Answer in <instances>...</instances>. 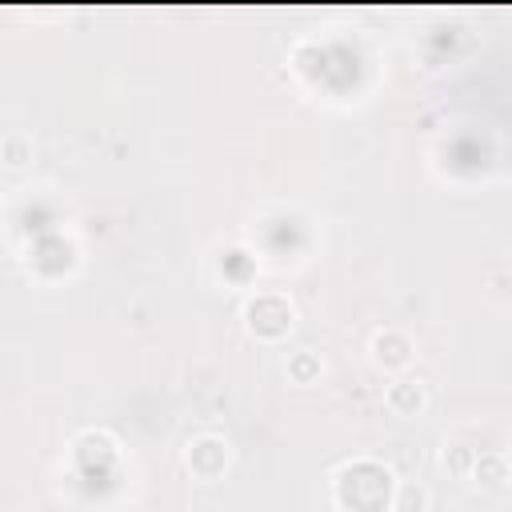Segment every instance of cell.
I'll use <instances>...</instances> for the list:
<instances>
[{"instance_id":"cell-1","label":"cell","mask_w":512,"mask_h":512,"mask_svg":"<svg viewBox=\"0 0 512 512\" xmlns=\"http://www.w3.org/2000/svg\"><path fill=\"white\" fill-rule=\"evenodd\" d=\"M332 500L340 512H388L396 500V476L376 460L344 464L332 480Z\"/></svg>"},{"instance_id":"cell-2","label":"cell","mask_w":512,"mask_h":512,"mask_svg":"<svg viewBox=\"0 0 512 512\" xmlns=\"http://www.w3.org/2000/svg\"><path fill=\"white\" fill-rule=\"evenodd\" d=\"M292 320H296V308L280 292H260L244 308V324H248V332L256 340H280V336H288Z\"/></svg>"},{"instance_id":"cell-3","label":"cell","mask_w":512,"mask_h":512,"mask_svg":"<svg viewBox=\"0 0 512 512\" xmlns=\"http://www.w3.org/2000/svg\"><path fill=\"white\" fill-rule=\"evenodd\" d=\"M228 460H232V452H228L224 436H192L184 448V464L196 480H216L228 468Z\"/></svg>"},{"instance_id":"cell-8","label":"cell","mask_w":512,"mask_h":512,"mask_svg":"<svg viewBox=\"0 0 512 512\" xmlns=\"http://www.w3.org/2000/svg\"><path fill=\"white\" fill-rule=\"evenodd\" d=\"M320 376H324V360L316 352L304 348V352H292L288 356V380L292 384H316Z\"/></svg>"},{"instance_id":"cell-5","label":"cell","mask_w":512,"mask_h":512,"mask_svg":"<svg viewBox=\"0 0 512 512\" xmlns=\"http://www.w3.org/2000/svg\"><path fill=\"white\" fill-rule=\"evenodd\" d=\"M384 404L396 412V416H420L424 408H428V384L424 380H412V376H400V380H392L388 384V392H384Z\"/></svg>"},{"instance_id":"cell-6","label":"cell","mask_w":512,"mask_h":512,"mask_svg":"<svg viewBox=\"0 0 512 512\" xmlns=\"http://www.w3.org/2000/svg\"><path fill=\"white\" fill-rule=\"evenodd\" d=\"M472 480L480 488H504L512 480V468H508V456L504 452H480L476 456V468H472Z\"/></svg>"},{"instance_id":"cell-9","label":"cell","mask_w":512,"mask_h":512,"mask_svg":"<svg viewBox=\"0 0 512 512\" xmlns=\"http://www.w3.org/2000/svg\"><path fill=\"white\" fill-rule=\"evenodd\" d=\"M476 456H480V452H476L472 444H448V448L440 452V464H444L448 476H472Z\"/></svg>"},{"instance_id":"cell-7","label":"cell","mask_w":512,"mask_h":512,"mask_svg":"<svg viewBox=\"0 0 512 512\" xmlns=\"http://www.w3.org/2000/svg\"><path fill=\"white\" fill-rule=\"evenodd\" d=\"M428 504H432V492H428L420 480H400V484H396L392 512H428Z\"/></svg>"},{"instance_id":"cell-4","label":"cell","mask_w":512,"mask_h":512,"mask_svg":"<svg viewBox=\"0 0 512 512\" xmlns=\"http://www.w3.org/2000/svg\"><path fill=\"white\" fill-rule=\"evenodd\" d=\"M368 352H372V364L380 368V372H404L408 364H412V340H408V332H400V328H380V332H372V340H368Z\"/></svg>"},{"instance_id":"cell-10","label":"cell","mask_w":512,"mask_h":512,"mask_svg":"<svg viewBox=\"0 0 512 512\" xmlns=\"http://www.w3.org/2000/svg\"><path fill=\"white\" fill-rule=\"evenodd\" d=\"M0 156H4L8 168H24V164L32 160V140H28L24 132H8V136L0 140Z\"/></svg>"}]
</instances>
